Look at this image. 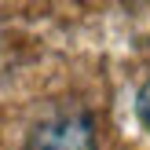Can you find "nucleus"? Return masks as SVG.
<instances>
[{"label": "nucleus", "instance_id": "2", "mask_svg": "<svg viewBox=\"0 0 150 150\" xmlns=\"http://www.w3.org/2000/svg\"><path fill=\"white\" fill-rule=\"evenodd\" d=\"M136 110H139V117H143V125L150 128V81L143 84V92H139V99H136Z\"/></svg>", "mask_w": 150, "mask_h": 150}, {"label": "nucleus", "instance_id": "1", "mask_svg": "<svg viewBox=\"0 0 150 150\" xmlns=\"http://www.w3.org/2000/svg\"><path fill=\"white\" fill-rule=\"evenodd\" d=\"M22 150H95V121L88 114H62L40 121Z\"/></svg>", "mask_w": 150, "mask_h": 150}]
</instances>
